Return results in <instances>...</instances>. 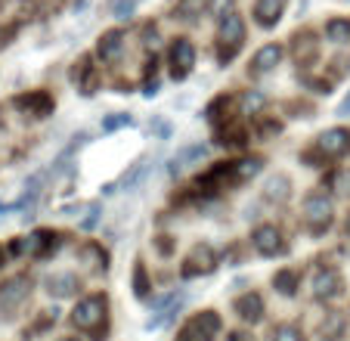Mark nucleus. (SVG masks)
Returning <instances> with one entry per match:
<instances>
[{
  "instance_id": "nucleus-6",
  "label": "nucleus",
  "mask_w": 350,
  "mask_h": 341,
  "mask_svg": "<svg viewBox=\"0 0 350 341\" xmlns=\"http://www.w3.org/2000/svg\"><path fill=\"white\" fill-rule=\"evenodd\" d=\"M317 149L323 152L325 158L344 155V152L350 149V131H344V127H332V131H325L323 137L317 140Z\"/></svg>"
},
{
  "instance_id": "nucleus-3",
  "label": "nucleus",
  "mask_w": 350,
  "mask_h": 341,
  "mask_svg": "<svg viewBox=\"0 0 350 341\" xmlns=\"http://www.w3.org/2000/svg\"><path fill=\"white\" fill-rule=\"evenodd\" d=\"M245 40V22L242 16L230 13L224 16V22H220V44H224V50H220V60H232L236 56V50L242 47Z\"/></svg>"
},
{
  "instance_id": "nucleus-25",
  "label": "nucleus",
  "mask_w": 350,
  "mask_h": 341,
  "mask_svg": "<svg viewBox=\"0 0 350 341\" xmlns=\"http://www.w3.org/2000/svg\"><path fill=\"white\" fill-rule=\"evenodd\" d=\"M124 125H131V115H124V112H118V115H112V118H106V121H103V131H106V134H112V131H118V127H124Z\"/></svg>"
},
{
  "instance_id": "nucleus-17",
  "label": "nucleus",
  "mask_w": 350,
  "mask_h": 341,
  "mask_svg": "<svg viewBox=\"0 0 350 341\" xmlns=\"http://www.w3.org/2000/svg\"><path fill=\"white\" fill-rule=\"evenodd\" d=\"M75 289H78V276L75 273H53L46 276V292L56 298H68L75 295Z\"/></svg>"
},
{
  "instance_id": "nucleus-34",
  "label": "nucleus",
  "mask_w": 350,
  "mask_h": 341,
  "mask_svg": "<svg viewBox=\"0 0 350 341\" xmlns=\"http://www.w3.org/2000/svg\"><path fill=\"white\" fill-rule=\"evenodd\" d=\"M0 264H3V249H0Z\"/></svg>"
},
{
  "instance_id": "nucleus-18",
  "label": "nucleus",
  "mask_w": 350,
  "mask_h": 341,
  "mask_svg": "<svg viewBox=\"0 0 350 341\" xmlns=\"http://www.w3.org/2000/svg\"><path fill=\"white\" fill-rule=\"evenodd\" d=\"M56 239H59L56 233L38 230V233H31V236L19 245V251H25V255H44L46 249H56Z\"/></svg>"
},
{
  "instance_id": "nucleus-24",
  "label": "nucleus",
  "mask_w": 350,
  "mask_h": 341,
  "mask_svg": "<svg viewBox=\"0 0 350 341\" xmlns=\"http://www.w3.org/2000/svg\"><path fill=\"white\" fill-rule=\"evenodd\" d=\"M146 170H149V164H146V162H139L137 168H133L131 174H127V177L121 180V186H124V190H133V186H137L139 180H143V174H146Z\"/></svg>"
},
{
  "instance_id": "nucleus-7",
  "label": "nucleus",
  "mask_w": 350,
  "mask_h": 341,
  "mask_svg": "<svg viewBox=\"0 0 350 341\" xmlns=\"http://www.w3.org/2000/svg\"><path fill=\"white\" fill-rule=\"evenodd\" d=\"M171 62H174V78H186L196 66V47L186 38H177L171 47Z\"/></svg>"
},
{
  "instance_id": "nucleus-16",
  "label": "nucleus",
  "mask_w": 350,
  "mask_h": 341,
  "mask_svg": "<svg viewBox=\"0 0 350 341\" xmlns=\"http://www.w3.org/2000/svg\"><path fill=\"white\" fill-rule=\"evenodd\" d=\"M282 7H285V0H258V3H254V19H258V25L273 28L279 22V16H282Z\"/></svg>"
},
{
  "instance_id": "nucleus-4",
  "label": "nucleus",
  "mask_w": 350,
  "mask_h": 341,
  "mask_svg": "<svg viewBox=\"0 0 350 341\" xmlns=\"http://www.w3.org/2000/svg\"><path fill=\"white\" fill-rule=\"evenodd\" d=\"M304 220L310 230H325L332 223V202L325 199V192H313L304 202Z\"/></svg>"
},
{
  "instance_id": "nucleus-9",
  "label": "nucleus",
  "mask_w": 350,
  "mask_h": 341,
  "mask_svg": "<svg viewBox=\"0 0 350 341\" xmlns=\"http://www.w3.org/2000/svg\"><path fill=\"white\" fill-rule=\"evenodd\" d=\"M28 289H31L28 276H13V279H7L0 286V310H10V307H16V304H22Z\"/></svg>"
},
{
  "instance_id": "nucleus-14",
  "label": "nucleus",
  "mask_w": 350,
  "mask_h": 341,
  "mask_svg": "<svg viewBox=\"0 0 350 341\" xmlns=\"http://www.w3.org/2000/svg\"><path fill=\"white\" fill-rule=\"evenodd\" d=\"M279 60H282V47H279V44H267V47H260L258 56H254L252 72H254V75H267V72H273V68L279 66Z\"/></svg>"
},
{
  "instance_id": "nucleus-1",
  "label": "nucleus",
  "mask_w": 350,
  "mask_h": 341,
  "mask_svg": "<svg viewBox=\"0 0 350 341\" xmlns=\"http://www.w3.org/2000/svg\"><path fill=\"white\" fill-rule=\"evenodd\" d=\"M72 323L81 332L99 335V329L106 323V298L90 295V298H84V301H78V307L72 310Z\"/></svg>"
},
{
  "instance_id": "nucleus-29",
  "label": "nucleus",
  "mask_w": 350,
  "mask_h": 341,
  "mask_svg": "<svg viewBox=\"0 0 350 341\" xmlns=\"http://www.w3.org/2000/svg\"><path fill=\"white\" fill-rule=\"evenodd\" d=\"M133 3H137V0H118V3H115V19H131Z\"/></svg>"
},
{
  "instance_id": "nucleus-8",
  "label": "nucleus",
  "mask_w": 350,
  "mask_h": 341,
  "mask_svg": "<svg viewBox=\"0 0 350 341\" xmlns=\"http://www.w3.org/2000/svg\"><path fill=\"white\" fill-rule=\"evenodd\" d=\"M217 267V255H214L211 245H196L192 255L186 257V267H183V276H198V273H211Z\"/></svg>"
},
{
  "instance_id": "nucleus-23",
  "label": "nucleus",
  "mask_w": 350,
  "mask_h": 341,
  "mask_svg": "<svg viewBox=\"0 0 350 341\" xmlns=\"http://www.w3.org/2000/svg\"><path fill=\"white\" fill-rule=\"evenodd\" d=\"M273 341H304V335H301V329H297V326L282 323V326L273 329Z\"/></svg>"
},
{
  "instance_id": "nucleus-26",
  "label": "nucleus",
  "mask_w": 350,
  "mask_h": 341,
  "mask_svg": "<svg viewBox=\"0 0 350 341\" xmlns=\"http://www.w3.org/2000/svg\"><path fill=\"white\" fill-rule=\"evenodd\" d=\"M232 3H236V0H211L208 10H211V16H220V19H224V16L232 13Z\"/></svg>"
},
{
  "instance_id": "nucleus-33",
  "label": "nucleus",
  "mask_w": 350,
  "mask_h": 341,
  "mask_svg": "<svg viewBox=\"0 0 350 341\" xmlns=\"http://www.w3.org/2000/svg\"><path fill=\"white\" fill-rule=\"evenodd\" d=\"M338 115H350V93H347V97H344V103L338 105Z\"/></svg>"
},
{
  "instance_id": "nucleus-31",
  "label": "nucleus",
  "mask_w": 350,
  "mask_h": 341,
  "mask_svg": "<svg viewBox=\"0 0 350 341\" xmlns=\"http://www.w3.org/2000/svg\"><path fill=\"white\" fill-rule=\"evenodd\" d=\"M335 332H341V316L332 314V316H329V323H323V335L329 338V335H335Z\"/></svg>"
},
{
  "instance_id": "nucleus-10",
  "label": "nucleus",
  "mask_w": 350,
  "mask_h": 341,
  "mask_svg": "<svg viewBox=\"0 0 350 341\" xmlns=\"http://www.w3.org/2000/svg\"><path fill=\"white\" fill-rule=\"evenodd\" d=\"M236 314L242 316L245 323H260L264 320V298L258 295V292H248V295H242V298H236Z\"/></svg>"
},
{
  "instance_id": "nucleus-12",
  "label": "nucleus",
  "mask_w": 350,
  "mask_h": 341,
  "mask_svg": "<svg viewBox=\"0 0 350 341\" xmlns=\"http://www.w3.org/2000/svg\"><path fill=\"white\" fill-rule=\"evenodd\" d=\"M205 155H208V146H202V143H198V146H186V149H180L177 155L171 158V164H167V170H171L174 177H177V174H183V170L189 168L192 162H202V158H205Z\"/></svg>"
},
{
  "instance_id": "nucleus-22",
  "label": "nucleus",
  "mask_w": 350,
  "mask_h": 341,
  "mask_svg": "<svg viewBox=\"0 0 350 341\" xmlns=\"http://www.w3.org/2000/svg\"><path fill=\"white\" fill-rule=\"evenodd\" d=\"M273 282H276V289L282 292V295H295L297 276L291 273V270H279V273H276V279H273Z\"/></svg>"
},
{
  "instance_id": "nucleus-2",
  "label": "nucleus",
  "mask_w": 350,
  "mask_h": 341,
  "mask_svg": "<svg viewBox=\"0 0 350 341\" xmlns=\"http://www.w3.org/2000/svg\"><path fill=\"white\" fill-rule=\"evenodd\" d=\"M217 329H220V316L214 314V310H205V314L192 316V320L186 323L177 341H211L214 335H217Z\"/></svg>"
},
{
  "instance_id": "nucleus-11",
  "label": "nucleus",
  "mask_w": 350,
  "mask_h": 341,
  "mask_svg": "<svg viewBox=\"0 0 350 341\" xmlns=\"http://www.w3.org/2000/svg\"><path fill=\"white\" fill-rule=\"evenodd\" d=\"M313 295H317L319 301H329V298L341 295V276H338L335 270H319L317 279H313Z\"/></svg>"
},
{
  "instance_id": "nucleus-5",
  "label": "nucleus",
  "mask_w": 350,
  "mask_h": 341,
  "mask_svg": "<svg viewBox=\"0 0 350 341\" xmlns=\"http://www.w3.org/2000/svg\"><path fill=\"white\" fill-rule=\"evenodd\" d=\"M254 249H258V255L264 257H273V255H285V242H282V233L276 230V227H270V223H264V227H258L252 236Z\"/></svg>"
},
{
  "instance_id": "nucleus-35",
  "label": "nucleus",
  "mask_w": 350,
  "mask_h": 341,
  "mask_svg": "<svg viewBox=\"0 0 350 341\" xmlns=\"http://www.w3.org/2000/svg\"><path fill=\"white\" fill-rule=\"evenodd\" d=\"M347 233H350V214H347Z\"/></svg>"
},
{
  "instance_id": "nucleus-15",
  "label": "nucleus",
  "mask_w": 350,
  "mask_h": 341,
  "mask_svg": "<svg viewBox=\"0 0 350 341\" xmlns=\"http://www.w3.org/2000/svg\"><path fill=\"white\" fill-rule=\"evenodd\" d=\"M16 105L25 112H31L34 118H46L50 112H53V99L46 97V93H28V97H19Z\"/></svg>"
},
{
  "instance_id": "nucleus-20",
  "label": "nucleus",
  "mask_w": 350,
  "mask_h": 341,
  "mask_svg": "<svg viewBox=\"0 0 350 341\" xmlns=\"http://www.w3.org/2000/svg\"><path fill=\"white\" fill-rule=\"evenodd\" d=\"M239 105H242V115H258V112L267 105V99H264V93H258V90H248V93H242V99H239Z\"/></svg>"
},
{
  "instance_id": "nucleus-30",
  "label": "nucleus",
  "mask_w": 350,
  "mask_h": 341,
  "mask_svg": "<svg viewBox=\"0 0 350 341\" xmlns=\"http://www.w3.org/2000/svg\"><path fill=\"white\" fill-rule=\"evenodd\" d=\"M87 214H90V217H84V220H81V227H84V230H93V227H96V220H99V214H103V208H99V205H90V208H87Z\"/></svg>"
},
{
  "instance_id": "nucleus-36",
  "label": "nucleus",
  "mask_w": 350,
  "mask_h": 341,
  "mask_svg": "<svg viewBox=\"0 0 350 341\" xmlns=\"http://www.w3.org/2000/svg\"><path fill=\"white\" fill-rule=\"evenodd\" d=\"M66 341H78V338H66Z\"/></svg>"
},
{
  "instance_id": "nucleus-13",
  "label": "nucleus",
  "mask_w": 350,
  "mask_h": 341,
  "mask_svg": "<svg viewBox=\"0 0 350 341\" xmlns=\"http://www.w3.org/2000/svg\"><path fill=\"white\" fill-rule=\"evenodd\" d=\"M96 53H99V60L103 62H115L121 53H124V34L121 31H106L103 38H99Z\"/></svg>"
},
{
  "instance_id": "nucleus-27",
  "label": "nucleus",
  "mask_w": 350,
  "mask_h": 341,
  "mask_svg": "<svg viewBox=\"0 0 350 341\" xmlns=\"http://www.w3.org/2000/svg\"><path fill=\"white\" fill-rule=\"evenodd\" d=\"M133 286H137L133 292H137L139 298L149 292V286H146V270H143V264H137V270H133Z\"/></svg>"
},
{
  "instance_id": "nucleus-21",
  "label": "nucleus",
  "mask_w": 350,
  "mask_h": 341,
  "mask_svg": "<svg viewBox=\"0 0 350 341\" xmlns=\"http://www.w3.org/2000/svg\"><path fill=\"white\" fill-rule=\"evenodd\" d=\"M267 199L270 202H285L288 199V177H273L267 184Z\"/></svg>"
},
{
  "instance_id": "nucleus-19",
  "label": "nucleus",
  "mask_w": 350,
  "mask_h": 341,
  "mask_svg": "<svg viewBox=\"0 0 350 341\" xmlns=\"http://www.w3.org/2000/svg\"><path fill=\"white\" fill-rule=\"evenodd\" d=\"M325 34H329L332 44H347L350 40V22L347 19H332L325 25Z\"/></svg>"
},
{
  "instance_id": "nucleus-32",
  "label": "nucleus",
  "mask_w": 350,
  "mask_h": 341,
  "mask_svg": "<svg viewBox=\"0 0 350 341\" xmlns=\"http://www.w3.org/2000/svg\"><path fill=\"white\" fill-rule=\"evenodd\" d=\"M230 341H254L252 332H230Z\"/></svg>"
},
{
  "instance_id": "nucleus-28",
  "label": "nucleus",
  "mask_w": 350,
  "mask_h": 341,
  "mask_svg": "<svg viewBox=\"0 0 350 341\" xmlns=\"http://www.w3.org/2000/svg\"><path fill=\"white\" fill-rule=\"evenodd\" d=\"M332 186L338 192H350V170H338L335 177H332Z\"/></svg>"
}]
</instances>
